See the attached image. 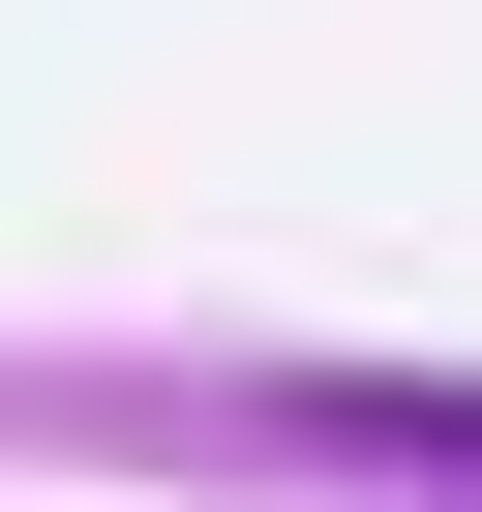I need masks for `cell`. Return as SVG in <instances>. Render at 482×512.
<instances>
[{
  "mask_svg": "<svg viewBox=\"0 0 482 512\" xmlns=\"http://www.w3.org/2000/svg\"><path fill=\"white\" fill-rule=\"evenodd\" d=\"M302 452H362V482H482V392H302Z\"/></svg>",
  "mask_w": 482,
  "mask_h": 512,
  "instance_id": "1",
  "label": "cell"
}]
</instances>
